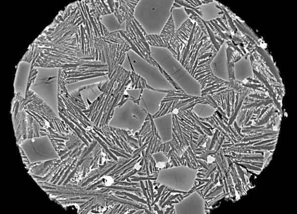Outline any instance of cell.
I'll return each instance as SVG.
<instances>
[{
	"label": "cell",
	"instance_id": "cell-1",
	"mask_svg": "<svg viewBox=\"0 0 297 214\" xmlns=\"http://www.w3.org/2000/svg\"><path fill=\"white\" fill-rule=\"evenodd\" d=\"M57 77V69L40 68L32 86L33 91L55 111Z\"/></svg>",
	"mask_w": 297,
	"mask_h": 214
},
{
	"label": "cell",
	"instance_id": "cell-2",
	"mask_svg": "<svg viewBox=\"0 0 297 214\" xmlns=\"http://www.w3.org/2000/svg\"><path fill=\"white\" fill-rule=\"evenodd\" d=\"M20 147L31 163L59 158L47 135L25 140Z\"/></svg>",
	"mask_w": 297,
	"mask_h": 214
},
{
	"label": "cell",
	"instance_id": "cell-3",
	"mask_svg": "<svg viewBox=\"0 0 297 214\" xmlns=\"http://www.w3.org/2000/svg\"><path fill=\"white\" fill-rule=\"evenodd\" d=\"M65 210L69 212L75 213L78 211V208L76 206L74 205H71L67 206L65 208Z\"/></svg>",
	"mask_w": 297,
	"mask_h": 214
},
{
	"label": "cell",
	"instance_id": "cell-4",
	"mask_svg": "<svg viewBox=\"0 0 297 214\" xmlns=\"http://www.w3.org/2000/svg\"><path fill=\"white\" fill-rule=\"evenodd\" d=\"M118 16H120V15H119V14H118ZM120 17H121V20L123 21V20L122 19V17L121 16H120ZM118 18L119 22L121 23L120 21V19H119V16H118Z\"/></svg>",
	"mask_w": 297,
	"mask_h": 214
}]
</instances>
